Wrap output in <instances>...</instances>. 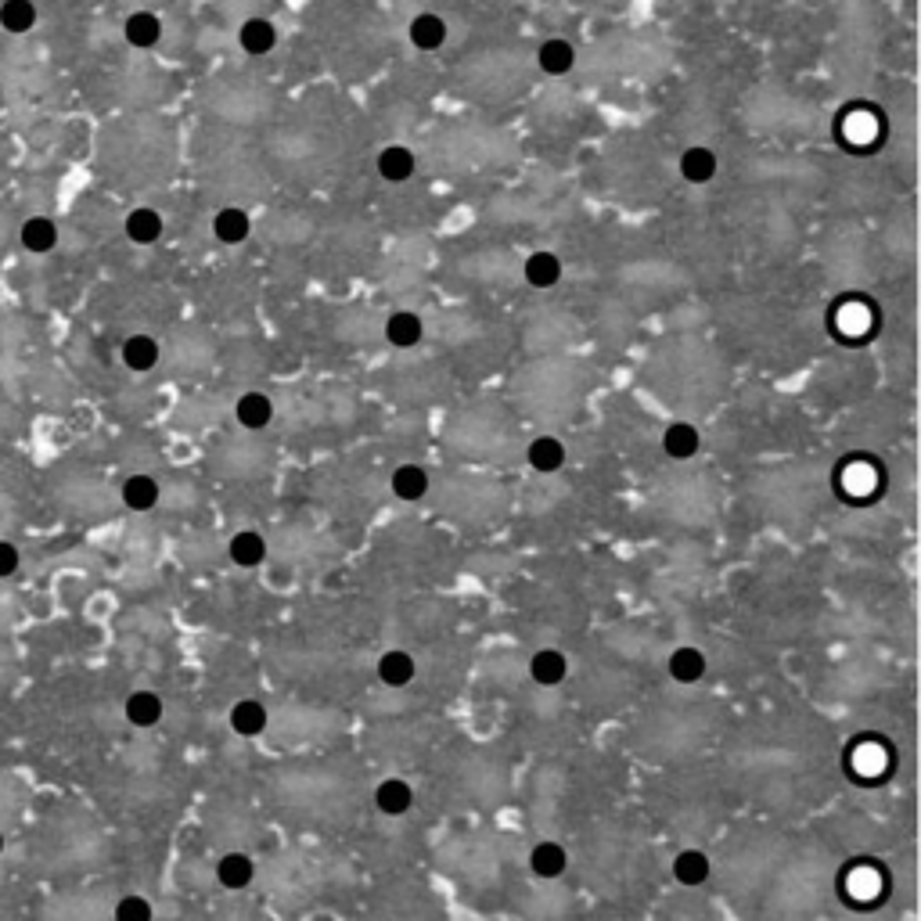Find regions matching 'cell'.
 <instances>
[{"instance_id":"6da1fadb","label":"cell","mask_w":921,"mask_h":921,"mask_svg":"<svg viewBox=\"0 0 921 921\" xmlns=\"http://www.w3.org/2000/svg\"><path fill=\"white\" fill-rule=\"evenodd\" d=\"M375 173L385 184H407L418 173V159L407 144H385L375 155Z\"/></svg>"},{"instance_id":"7a4b0ae2","label":"cell","mask_w":921,"mask_h":921,"mask_svg":"<svg viewBox=\"0 0 921 921\" xmlns=\"http://www.w3.org/2000/svg\"><path fill=\"white\" fill-rule=\"evenodd\" d=\"M565 461H569V450H565V443L558 436H551V432H544V436H533L526 447V465L533 468V472L540 475H555L565 468Z\"/></svg>"},{"instance_id":"3957f363","label":"cell","mask_w":921,"mask_h":921,"mask_svg":"<svg viewBox=\"0 0 921 921\" xmlns=\"http://www.w3.org/2000/svg\"><path fill=\"white\" fill-rule=\"evenodd\" d=\"M213 238L227 249H238L252 238V216L242 206H224L213 216Z\"/></svg>"},{"instance_id":"277c9868","label":"cell","mask_w":921,"mask_h":921,"mask_svg":"<svg viewBox=\"0 0 921 921\" xmlns=\"http://www.w3.org/2000/svg\"><path fill=\"white\" fill-rule=\"evenodd\" d=\"M375 677L385 688H407L418 677V662H414L411 652H403V648H389V652L378 655Z\"/></svg>"},{"instance_id":"5b68a950","label":"cell","mask_w":921,"mask_h":921,"mask_svg":"<svg viewBox=\"0 0 921 921\" xmlns=\"http://www.w3.org/2000/svg\"><path fill=\"white\" fill-rule=\"evenodd\" d=\"M238 47L252 58H263L278 47V26L267 15H252L238 26Z\"/></svg>"},{"instance_id":"8992f818","label":"cell","mask_w":921,"mask_h":921,"mask_svg":"<svg viewBox=\"0 0 921 921\" xmlns=\"http://www.w3.org/2000/svg\"><path fill=\"white\" fill-rule=\"evenodd\" d=\"M234 421L245 432H263L274 421V400L267 393H260V389H249V393H242L238 403H234Z\"/></svg>"},{"instance_id":"52a82bcc","label":"cell","mask_w":921,"mask_h":921,"mask_svg":"<svg viewBox=\"0 0 921 921\" xmlns=\"http://www.w3.org/2000/svg\"><path fill=\"white\" fill-rule=\"evenodd\" d=\"M407 36H411L414 51H425V54L439 51V47L447 44V36H450L447 18L436 15V11H421V15L411 18V26H407Z\"/></svg>"},{"instance_id":"ba28073f","label":"cell","mask_w":921,"mask_h":921,"mask_svg":"<svg viewBox=\"0 0 921 921\" xmlns=\"http://www.w3.org/2000/svg\"><path fill=\"white\" fill-rule=\"evenodd\" d=\"M529 871L537 878H544V882H555V878H562L565 871H569V850L555 839L537 842V846L529 850Z\"/></svg>"},{"instance_id":"9c48e42d","label":"cell","mask_w":921,"mask_h":921,"mask_svg":"<svg viewBox=\"0 0 921 921\" xmlns=\"http://www.w3.org/2000/svg\"><path fill=\"white\" fill-rule=\"evenodd\" d=\"M414 806V788L407 778H382L375 785V810L385 817H403L411 814Z\"/></svg>"},{"instance_id":"30bf717a","label":"cell","mask_w":921,"mask_h":921,"mask_svg":"<svg viewBox=\"0 0 921 921\" xmlns=\"http://www.w3.org/2000/svg\"><path fill=\"white\" fill-rule=\"evenodd\" d=\"M432 479H429V468L418 465V461H407V465H400L393 472V479H389V490H393L396 501L403 504H418L425 493H429Z\"/></svg>"},{"instance_id":"8fae6325","label":"cell","mask_w":921,"mask_h":921,"mask_svg":"<svg viewBox=\"0 0 921 921\" xmlns=\"http://www.w3.org/2000/svg\"><path fill=\"white\" fill-rule=\"evenodd\" d=\"M702 450V432L691 421H670L662 429V454L670 461H691Z\"/></svg>"},{"instance_id":"7c38bea8","label":"cell","mask_w":921,"mask_h":921,"mask_svg":"<svg viewBox=\"0 0 921 921\" xmlns=\"http://www.w3.org/2000/svg\"><path fill=\"white\" fill-rule=\"evenodd\" d=\"M562 274H565L562 260H558V252H551V249L529 252L526 260H522V278H526L529 288H555L558 281H562Z\"/></svg>"},{"instance_id":"4fadbf2b","label":"cell","mask_w":921,"mask_h":921,"mask_svg":"<svg viewBox=\"0 0 921 921\" xmlns=\"http://www.w3.org/2000/svg\"><path fill=\"white\" fill-rule=\"evenodd\" d=\"M425 339V321L414 310H393L385 317V342L396 349H414Z\"/></svg>"},{"instance_id":"5bb4252c","label":"cell","mask_w":921,"mask_h":921,"mask_svg":"<svg viewBox=\"0 0 921 921\" xmlns=\"http://www.w3.org/2000/svg\"><path fill=\"white\" fill-rule=\"evenodd\" d=\"M666 670H670V677L677 680V684H698V680L706 677L709 659L702 648H695V644H680V648L670 652V659H666Z\"/></svg>"},{"instance_id":"9a60e30c","label":"cell","mask_w":921,"mask_h":921,"mask_svg":"<svg viewBox=\"0 0 921 921\" xmlns=\"http://www.w3.org/2000/svg\"><path fill=\"white\" fill-rule=\"evenodd\" d=\"M227 558H231L238 569H260L267 562V537L256 533V529H238L227 544Z\"/></svg>"},{"instance_id":"2e32d148","label":"cell","mask_w":921,"mask_h":921,"mask_svg":"<svg viewBox=\"0 0 921 921\" xmlns=\"http://www.w3.org/2000/svg\"><path fill=\"white\" fill-rule=\"evenodd\" d=\"M227 720H231V731L238 734V738H260L270 724V713L260 698H242V702H234L231 706V716H227Z\"/></svg>"},{"instance_id":"e0dca14e","label":"cell","mask_w":921,"mask_h":921,"mask_svg":"<svg viewBox=\"0 0 921 921\" xmlns=\"http://www.w3.org/2000/svg\"><path fill=\"white\" fill-rule=\"evenodd\" d=\"M537 65L544 76H569L576 69V47L562 36H547L537 47Z\"/></svg>"},{"instance_id":"ac0fdd59","label":"cell","mask_w":921,"mask_h":921,"mask_svg":"<svg viewBox=\"0 0 921 921\" xmlns=\"http://www.w3.org/2000/svg\"><path fill=\"white\" fill-rule=\"evenodd\" d=\"M716 170H720V159H716V152L709 144H691V148L680 152V177L688 180V184H709L716 177Z\"/></svg>"},{"instance_id":"d6986e66","label":"cell","mask_w":921,"mask_h":921,"mask_svg":"<svg viewBox=\"0 0 921 921\" xmlns=\"http://www.w3.org/2000/svg\"><path fill=\"white\" fill-rule=\"evenodd\" d=\"M529 677L537 680L540 688H558L569 677V655L558 652V648H540L533 659H529Z\"/></svg>"},{"instance_id":"ffe728a7","label":"cell","mask_w":921,"mask_h":921,"mask_svg":"<svg viewBox=\"0 0 921 921\" xmlns=\"http://www.w3.org/2000/svg\"><path fill=\"white\" fill-rule=\"evenodd\" d=\"M709 875H713V860L706 850H680L673 857V878H677L684 889H698L706 886Z\"/></svg>"},{"instance_id":"44dd1931","label":"cell","mask_w":921,"mask_h":921,"mask_svg":"<svg viewBox=\"0 0 921 921\" xmlns=\"http://www.w3.org/2000/svg\"><path fill=\"white\" fill-rule=\"evenodd\" d=\"M252 878H256V864H252L249 853H224V857L216 860V882L224 889H231V893L249 889Z\"/></svg>"},{"instance_id":"7402d4cb","label":"cell","mask_w":921,"mask_h":921,"mask_svg":"<svg viewBox=\"0 0 921 921\" xmlns=\"http://www.w3.org/2000/svg\"><path fill=\"white\" fill-rule=\"evenodd\" d=\"M162 231H166L162 216L155 213V209H148V206L130 209V213H126V220H123V234L134 245H155L162 238Z\"/></svg>"},{"instance_id":"603a6c76","label":"cell","mask_w":921,"mask_h":921,"mask_svg":"<svg viewBox=\"0 0 921 921\" xmlns=\"http://www.w3.org/2000/svg\"><path fill=\"white\" fill-rule=\"evenodd\" d=\"M123 36L126 44L137 47V51H152L162 40V18L152 15V11H134V15H126Z\"/></svg>"},{"instance_id":"cb8c5ba5","label":"cell","mask_w":921,"mask_h":921,"mask_svg":"<svg viewBox=\"0 0 921 921\" xmlns=\"http://www.w3.org/2000/svg\"><path fill=\"white\" fill-rule=\"evenodd\" d=\"M162 713H166V706H162V698L155 695V691H134V695L123 702V716L130 720V727H137V731L155 727L162 720Z\"/></svg>"},{"instance_id":"d4e9b609","label":"cell","mask_w":921,"mask_h":921,"mask_svg":"<svg viewBox=\"0 0 921 921\" xmlns=\"http://www.w3.org/2000/svg\"><path fill=\"white\" fill-rule=\"evenodd\" d=\"M119 357H123V364L130 367V371H137V375H148L155 364H159V342L152 339V335H144V331H137V335H130V339H123V349H119Z\"/></svg>"},{"instance_id":"484cf974","label":"cell","mask_w":921,"mask_h":921,"mask_svg":"<svg viewBox=\"0 0 921 921\" xmlns=\"http://www.w3.org/2000/svg\"><path fill=\"white\" fill-rule=\"evenodd\" d=\"M159 483H155L152 475H130V479H123V490H119V497H123V504L130 511H152L155 504H159Z\"/></svg>"},{"instance_id":"4316f807","label":"cell","mask_w":921,"mask_h":921,"mask_svg":"<svg viewBox=\"0 0 921 921\" xmlns=\"http://www.w3.org/2000/svg\"><path fill=\"white\" fill-rule=\"evenodd\" d=\"M18 238H22V249L29 252H51L58 245V224H54L51 216H29L26 224H22V231H18Z\"/></svg>"},{"instance_id":"83f0119b","label":"cell","mask_w":921,"mask_h":921,"mask_svg":"<svg viewBox=\"0 0 921 921\" xmlns=\"http://www.w3.org/2000/svg\"><path fill=\"white\" fill-rule=\"evenodd\" d=\"M36 26V4L33 0H4L0 4V29L11 36H22Z\"/></svg>"},{"instance_id":"f1b7e54d","label":"cell","mask_w":921,"mask_h":921,"mask_svg":"<svg viewBox=\"0 0 921 921\" xmlns=\"http://www.w3.org/2000/svg\"><path fill=\"white\" fill-rule=\"evenodd\" d=\"M155 911L141 893H126L116 904V921H152Z\"/></svg>"},{"instance_id":"f546056e","label":"cell","mask_w":921,"mask_h":921,"mask_svg":"<svg viewBox=\"0 0 921 921\" xmlns=\"http://www.w3.org/2000/svg\"><path fill=\"white\" fill-rule=\"evenodd\" d=\"M18 565H22V551H18L11 540H0V580H8V576L18 573Z\"/></svg>"},{"instance_id":"4dcf8cb0","label":"cell","mask_w":921,"mask_h":921,"mask_svg":"<svg viewBox=\"0 0 921 921\" xmlns=\"http://www.w3.org/2000/svg\"><path fill=\"white\" fill-rule=\"evenodd\" d=\"M0 853H4V832H0Z\"/></svg>"}]
</instances>
